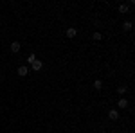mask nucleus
<instances>
[{"label": "nucleus", "instance_id": "obj_10", "mask_svg": "<svg viewBox=\"0 0 135 133\" xmlns=\"http://www.w3.org/2000/svg\"><path fill=\"white\" fill-rule=\"evenodd\" d=\"M128 11H130V7H128L126 4H121V6H119V13H128Z\"/></svg>", "mask_w": 135, "mask_h": 133}, {"label": "nucleus", "instance_id": "obj_8", "mask_svg": "<svg viewBox=\"0 0 135 133\" xmlns=\"http://www.w3.org/2000/svg\"><path fill=\"white\" fill-rule=\"evenodd\" d=\"M94 88H95V90H101V88H103V81H101V79H95V81H94Z\"/></svg>", "mask_w": 135, "mask_h": 133}, {"label": "nucleus", "instance_id": "obj_5", "mask_svg": "<svg viewBox=\"0 0 135 133\" xmlns=\"http://www.w3.org/2000/svg\"><path fill=\"white\" fill-rule=\"evenodd\" d=\"M108 117H110V121H117V119H119V112H117V110H110V112H108Z\"/></svg>", "mask_w": 135, "mask_h": 133}, {"label": "nucleus", "instance_id": "obj_2", "mask_svg": "<svg viewBox=\"0 0 135 133\" xmlns=\"http://www.w3.org/2000/svg\"><path fill=\"white\" fill-rule=\"evenodd\" d=\"M16 74H18L20 77H25V76L29 74V67H23V65H22V67H18V70H16Z\"/></svg>", "mask_w": 135, "mask_h": 133}, {"label": "nucleus", "instance_id": "obj_9", "mask_svg": "<svg viewBox=\"0 0 135 133\" xmlns=\"http://www.w3.org/2000/svg\"><path fill=\"white\" fill-rule=\"evenodd\" d=\"M132 27H133L132 22H124V23H123V29H124V31H132Z\"/></svg>", "mask_w": 135, "mask_h": 133}, {"label": "nucleus", "instance_id": "obj_4", "mask_svg": "<svg viewBox=\"0 0 135 133\" xmlns=\"http://www.w3.org/2000/svg\"><path fill=\"white\" fill-rule=\"evenodd\" d=\"M76 34H78V29H76V27H69V29H67V38L72 40V38H76Z\"/></svg>", "mask_w": 135, "mask_h": 133}, {"label": "nucleus", "instance_id": "obj_13", "mask_svg": "<svg viewBox=\"0 0 135 133\" xmlns=\"http://www.w3.org/2000/svg\"><path fill=\"white\" fill-rule=\"evenodd\" d=\"M0 81H2V74H0Z\"/></svg>", "mask_w": 135, "mask_h": 133}, {"label": "nucleus", "instance_id": "obj_11", "mask_svg": "<svg viewBox=\"0 0 135 133\" xmlns=\"http://www.w3.org/2000/svg\"><path fill=\"white\" fill-rule=\"evenodd\" d=\"M92 38H94L95 41H99L101 38H103V34H101V32H94V36H92Z\"/></svg>", "mask_w": 135, "mask_h": 133}, {"label": "nucleus", "instance_id": "obj_1", "mask_svg": "<svg viewBox=\"0 0 135 133\" xmlns=\"http://www.w3.org/2000/svg\"><path fill=\"white\" fill-rule=\"evenodd\" d=\"M43 68V61H40V60H36V61L31 65V70H34V72H40Z\"/></svg>", "mask_w": 135, "mask_h": 133}, {"label": "nucleus", "instance_id": "obj_6", "mask_svg": "<svg viewBox=\"0 0 135 133\" xmlns=\"http://www.w3.org/2000/svg\"><path fill=\"white\" fill-rule=\"evenodd\" d=\"M126 106H128V101H126L124 97H123V99H119V101H117V108H121V110H124Z\"/></svg>", "mask_w": 135, "mask_h": 133}, {"label": "nucleus", "instance_id": "obj_3", "mask_svg": "<svg viewBox=\"0 0 135 133\" xmlns=\"http://www.w3.org/2000/svg\"><path fill=\"white\" fill-rule=\"evenodd\" d=\"M20 49H22L20 41H13V43H11V52H13V54H16V52H20Z\"/></svg>", "mask_w": 135, "mask_h": 133}, {"label": "nucleus", "instance_id": "obj_7", "mask_svg": "<svg viewBox=\"0 0 135 133\" xmlns=\"http://www.w3.org/2000/svg\"><path fill=\"white\" fill-rule=\"evenodd\" d=\"M36 60H38V58H36V54H32V52L29 54V56H27V63H29V65H32V63L36 61Z\"/></svg>", "mask_w": 135, "mask_h": 133}, {"label": "nucleus", "instance_id": "obj_12", "mask_svg": "<svg viewBox=\"0 0 135 133\" xmlns=\"http://www.w3.org/2000/svg\"><path fill=\"white\" fill-rule=\"evenodd\" d=\"M126 90H128L126 86H119V88H117V92L121 93V95H123V93H126Z\"/></svg>", "mask_w": 135, "mask_h": 133}]
</instances>
